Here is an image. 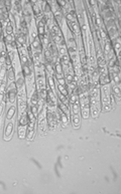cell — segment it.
<instances>
[{"mask_svg":"<svg viewBox=\"0 0 121 194\" xmlns=\"http://www.w3.org/2000/svg\"><path fill=\"white\" fill-rule=\"evenodd\" d=\"M3 5H4V8L7 10L8 12H10L11 11V9H12V1H3Z\"/></svg>","mask_w":121,"mask_h":194,"instance_id":"f1b7e54d","label":"cell"},{"mask_svg":"<svg viewBox=\"0 0 121 194\" xmlns=\"http://www.w3.org/2000/svg\"><path fill=\"white\" fill-rule=\"evenodd\" d=\"M21 74L24 77V78L30 77V75L34 74V68L29 67V65H21Z\"/></svg>","mask_w":121,"mask_h":194,"instance_id":"4fadbf2b","label":"cell"},{"mask_svg":"<svg viewBox=\"0 0 121 194\" xmlns=\"http://www.w3.org/2000/svg\"><path fill=\"white\" fill-rule=\"evenodd\" d=\"M66 25L68 26V29L72 33L75 35V37H78L81 35V26L78 21H73V22H67Z\"/></svg>","mask_w":121,"mask_h":194,"instance_id":"6da1fadb","label":"cell"},{"mask_svg":"<svg viewBox=\"0 0 121 194\" xmlns=\"http://www.w3.org/2000/svg\"><path fill=\"white\" fill-rule=\"evenodd\" d=\"M80 103L70 105V114H80Z\"/></svg>","mask_w":121,"mask_h":194,"instance_id":"7402d4cb","label":"cell"},{"mask_svg":"<svg viewBox=\"0 0 121 194\" xmlns=\"http://www.w3.org/2000/svg\"><path fill=\"white\" fill-rule=\"evenodd\" d=\"M40 37V39H41V44H42V47H47L48 44L51 43L52 41V37H51V35H50V33H48V32L47 31L45 32V33L44 34V35H41V36H38Z\"/></svg>","mask_w":121,"mask_h":194,"instance_id":"7c38bea8","label":"cell"},{"mask_svg":"<svg viewBox=\"0 0 121 194\" xmlns=\"http://www.w3.org/2000/svg\"><path fill=\"white\" fill-rule=\"evenodd\" d=\"M54 71H55V78H62L64 77V68L62 67V64H60V61H55L54 62Z\"/></svg>","mask_w":121,"mask_h":194,"instance_id":"52a82bcc","label":"cell"},{"mask_svg":"<svg viewBox=\"0 0 121 194\" xmlns=\"http://www.w3.org/2000/svg\"><path fill=\"white\" fill-rule=\"evenodd\" d=\"M28 106H29V108H28L29 111H30L31 113L34 114V116L35 118H37L38 112H40V111H38V109H37V106H31V105H28Z\"/></svg>","mask_w":121,"mask_h":194,"instance_id":"83f0119b","label":"cell"},{"mask_svg":"<svg viewBox=\"0 0 121 194\" xmlns=\"http://www.w3.org/2000/svg\"><path fill=\"white\" fill-rule=\"evenodd\" d=\"M57 98H58L59 102H61V103H63V104L69 105V99H68L67 96H64V95H62V94L57 92ZM69 106H70V105H69Z\"/></svg>","mask_w":121,"mask_h":194,"instance_id":"d4e9b609","label":"cell"},{"mask_svg":"<svg viewBox=\"0 0 121 194\" xmlns=\"http://www.w3.org/2000/svg\"><path fill=\"white\" fill-rule=\"evenodd\" d=\"M59 61H60V64H62V67H63L64 70H66V68H68L69 67L72 65L71 60H70V57H69L68 54H64V55H60V57H59Z\"/></svg>","mask_w":121,"mask_h":194,"instance_id":"9c48e42d","label":"cell"},{"mask_svg":"<svg viewBox=\"0 0 121 194\" xmlns=\"http://www.w3.org/2000/svg\"><path fill=\"white\" fill-rule=\"evenodd\" d=\"M4 104L5 103H0V118H1V115L3 113V109H4Z\"/></svg>","mask_w":121,"mask_h":194,"instance_id":"4dcf8cb0","label":"cell"},{"mask_svg":"<svg viewBox=\"0 0 121 194\" xmlns=\"http://www.w3.org/2000/svg\"><path fill=\"white\" fill-rule=\"evenodd\" d=\"M3 33H4V32H3V26L1 24V22H0V40L3 39V35H4Z\"/></svg>","mask_w":121,"mask_h":194,"instance_id":"f546056e","label":"cell"},{"mask_svg":"<svg viewBox=\"0 0 121 194\" xmlns=\"http://www.w3.org/2000/svg\"><path fill=\"white\" fill-rule=\"evenodd\" d=\"M80 108H81L80 109L81 117L84 120H88L90 118V103L82 105V106H80Z\"/></svg>","mask_w":121,"mask_h":194,"instance_id":"ba28073f","label":"cell"},{"mask_svg":"<svg viewBox=\"0 0 121 194\" xmlns=\"http://www.w3.org/2000/svg\"><path fill=\"white\" fill-rule=\"evenodd\" d=\"M98 84H99L100 87H102V85H110V84H111V78H110L109 74H100V75H99V78H98Z\"/></svg>","mask_w":121,"mask_h":194,"instance_id":"8fae6325","label":"cell"},{"mask_svg":"<svg viewBox=\"0 0 121 194\" xmlns=\"http://www.w3.org/2000/svg\"><path fill=\"white\" fill-rule=\"evenodd\" d=\"M14 41H15L14 34H4L3 35V42H4L5 44L13 43Z\"/></svg>","mask_w":121,"mask_h":194,"instance_id":"d6986e66","label":"cell"},{"mask_svg":"<svg viewBox=\"0 0 121 194\" xmlns=\"http://www.w3.org/2000/svg\"><path fill=\"white\" fill-rule=\"evenodd\" d=\"M35 125H37V122H28L27 126V135H25V139L27 141L34 140L35 134Z\"/></svg>","mask_w":121,"mask_h":194,"instance_id":"7a4b0ae2","label":"cell"},{"mask_svg":"<svg viewBox=\"0 0 121 194\" xmlns=\"http://www.w3.org/2000/svg\"><path fill=\"white\" fill-rule=\"evenodd\" d=\"M68 99H69V105H73V104L80 103V102H79V95H77L76 93L69 94Z\"/></svg>","mask_w":121,"mask_h":194,"instance_id":"ac0fdd59","label":"cell"},{"mask_svg":"<svg viewBox=\"0 0 121 194\" xmlns=\"http://www.w3.org/2000/svg\"><path fill=\"white\" fill-rule=\"evenodd\" d=\"M29 47L32 49V51H42V44L41 42V39L40 37H35L34 39H32V40L29 42Z\"/></svg>","mask_w":121,"mask_h":194,"instance_id":"5b68a950","label":"cell"},{"mask_svg":"<svg viewBox=\"0 0 121 194\" xmlns=\"http://www.w3.org/2000/svg\"><path fill=\"white\" fill-rule=\"evenodd\" d=\"M57 108L62 112V113H65V114H67L70 116V106H69V105L63 104V103H61V102L58 101Z\"/></svg>","mask_w":121,"mask_h":194,"instance_id":"e0dca14e","label":"cell"},{"mask_svg":"<svg viewBox=\"0 0 121 194\" xmlns=\"http://www.w3.org/2000/svg\"><path fill=\"white\" fill-rule=\"evenodd\" d=\"M57 92L62 95H64V96L69 97V91H68L67 85H61L57 84Z\"/></svg>","mask_w":121,"mask_h":194,"instance_id":"ffe728a7","label":"cell"},{"mask_svg":"<svg viewBox=\"0 0 121 194\" xmlns=\"http://www.w3.org/2000/svg\"><path fill=\"white\" fill-rule=\"evenodd\" d=\"M100 109H98V108H91L90 107V117H92L93 119H97L98 117H99V114H100Z\"/></svg>","mask_w":121,"mask_h":194,"instance_id":"cb8c5ba5","label":"cell"},{"mask_svg":"<svg viewBox=\"0 0 121 194\" xmlns=\"http://www.w3.org/2000/svg\"><path fill=\"white\" fill-rule=\"evenodd\" d=\"M13 32H14V27H13V25H12L11 22L9 21L4 27V33L5 34H14Z\"/></svg>","mask_w":121,"mask_h":194,"instance_id":"603a6c76","label":"cell"},{"mask_svg":"<svg viewBox=\"0 0 121 194\" xmlns=\"http://www.w3.org/2000/svg\"><path fill=\"white\" fill-rule=\"evenodd\" d=\"M6 78H7V80L9 83H12V81H15V78H16V74H15V70L13 67H10L7 68V73H6Z\"/></svg>","mask_w":121,"mask_h":194,"instance_id":"9a60e30c","label":"cell"},{"mask_svg":"<svg viewBox=\"0 0 121 194\" xmlns=\"http://www.w3.org/2000/svg\"><path fill=\"white\" fill-rule=\"evenodd\" d=\"M57 112H58V115H59V121L62 123V126H63V128L67 127L69 125V123H70V117H69V115L65 114V113H62L58 108H57Z\"/></svg>","mask_w":121,"mask_h":194,"instance_id":"8992f818","label":"cell"},{"mask_svg":"<svg viewBox=\"0 0 121 194\" xmlns=\"http://www.w3.org/2000/svg\"><path fill=\"white\" fill-rule=\"evenodd\" d=\"M16 112H17V108L15 107V105H11L8 108L7 112H6V121H10L14 118Z\"/></svg>","mask_w":121,"mask_h":194,"instance_id":"5bb4252c","label":"cell"},{"mask_svg":"<svg viewBox=\"0 0 121 194\" xmlns=\"http://www.w3.org/2000/svg\"><path fill=\"white\" fill-rule=\"evenodd\" d=\"M37 94H38V96H40L41 99H42V100H45L48 97V90H47V88H41V90H37Z\"/></svg>","mask_w":121,"mask_h":194,"instance_id":"484cf974","label":"cell"},{"mask_svg":"<svg viewBox=\"0 0 121 194\" xmlns=\"http://www.w3.org/2000/svg\"><path fill=\"white\" fill-rule=\"evenodd\" d=\"M27 124H28V118H27V112H24V113H22L21 115H19L18 117V126L27 127Z\"/></svg>","mask_w":121,"mask_h":194,"instance_id":"2e32d148","label":"cell"},{"mask_svg":"<svg viewBox=\"0 0 121 194\" xmlns=\"http://www.w3.org/2000/svg\"><path fill=\"white\" fill-rule=\"evenodd\" d=\"M112 105L111 104H106V105H101V112H103V113H107V112H109L112 110Z\"/></svg>","mask_w":121,"mask_h":194,"instance_id":"4316f807","label":"cell"},{"mask_svg":"<svg viewBox=\"0 0 121 194\" xmlns=\"http://www.w3.org/2000/svg\"><path fill=\"white\" fill-rule=\"evenodd\" d=\"M111 94L114 96V99H115V103L117 105H119L121 103L120 85H111Z\"/></svg>","mask_w":121,"mask_h":194,"instance_id":"277c9868","label":"cell"},{"mask_svg":"<svg viewBox=\"0 0 121 194\" xmlns=\"http://www.w3.org/2000/svg\"><path fill=\"white\" fill-rule=\"evenodd\" d=\"M13 130H14L13 122L6 121L5 127H4V138H5V140L10 139V137L12 136V134H13Z\"/></svg>","mask_w":121,"mask_h":194,"instance_id":"3957f363","label":"cell"},{"mask_svg":"<svg viewBox=\"0 0 121 194\" xmlns=\"http://www.w3.org/2000/svg\"><path fill=\"white\" fill-rule=\"evenodd\" d=\"M70 122L73 125L75 129H79L81 126V117L80 114H71V120Z\"/></svg>","mask_w":121,"mask_h":194,"instance_id":"30bf717a","label":"cell"},{"mask_svg":"<svg viewBox=\"0 0 121 194\" xmlns=\"http://www.w3.org/2000/svg\"><path fill=\"white\" fill-rule=\"evenodd\" d=\"M18 138L20 140L25 139V135H27V127L23 126H18V131H17Z\"/></svg>","mask_w":121,"mask_h":194,"instance_id":"44dd1931","label":"cell"}]
</instances>
